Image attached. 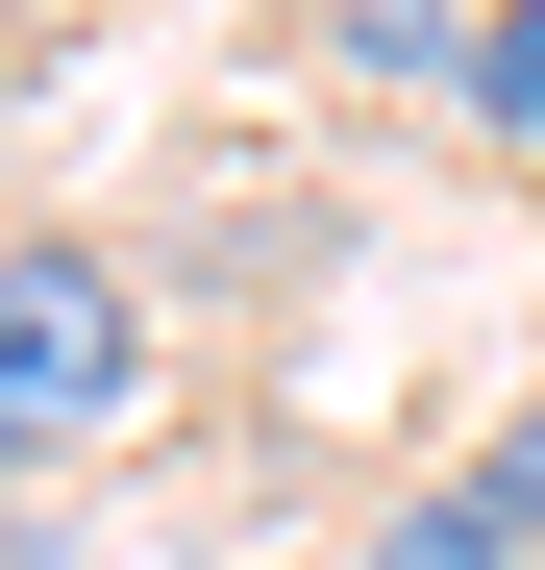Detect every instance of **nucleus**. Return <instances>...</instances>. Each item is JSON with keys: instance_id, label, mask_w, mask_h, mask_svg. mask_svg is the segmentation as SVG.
<instances>
[{"instance_id": "f257e3e1", "label": "nucleus", "mask_w": 545, "mask_h": 570, "mask_svg": "<svg viewBox=\"0 0 545 570\" xmlns=\"http://www.w3.org/2000/svg\"><path fill=\"white\" fill-rule=\"evenodd\" d=\"M125 397H149V298L100 248H0V471H26V446H100Z\"/></svg>"}, {"instance_id": "f03ea898", "label": "nucleus", "mask_w": 545, "mask_h": 570, "mask_svg": "<svg viewBox=\"0 0 545 570\" xmlns=\"http://www.w3.org/2000/svg\"><path fill=\"white\" fill-rule=\"evenodd\" d=\"M521 546H545V422H496V446L446 471V497H422V521H397L373 570H521Z\"/></svg>"}, {"instance_id": "7ed1b4c3", "label": "nucleus", "mask_w": 545, "mask_h": 570, "mask_svg": "<svg viewBox=\"0 0 545 570\" xmlns=\"http://www.w3.org/2000/svg\"><path fill=\"white\" fill-rule=\"evenodd\" d=\"M323 50H347V75H446V100H472V0H323Z\"/></svg>"}, {"instance_id": "20e7f679", "label": "nucleus", "mask_w": 545, "mask_h": 570, "mask_svg": "<svg viewBox=\"0 0 545 570\" xmlns=\"http://www.w3.org/2000/svg\"><path fill=\"white\" fill-rule=\"evenodd\" d=\"M472 125H496V149H545V0H496V26H472Z\"/></svg>"}]
</instances>
